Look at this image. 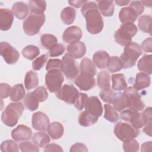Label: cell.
<instances>
[{
    "label": "cell",
    "mask_w": 152,
    "mask_h": 152,
    "mask_svg": "<svg viewBox=\"0 0 152 152\" xmlns=\"http://www.w3.org/2000/svg\"><path fill=\"white\" fill-rule=\"evenodd\" d=\"M86 21L87 31L92 34H97L103 28V20L98 10L97 5L93 1H87L81 9Z\"/></svg>",
    "instance_id": "1"
},
{
    "label": "cell",
    "mask_w": 152,
    "mask_h": 152,
    "mask_svg": "<svg viewBox=\"0 0 152 152\" xmlns=\"http://www.w3.org/2000/svg\"><path fill=\"white\" fill-rule=\"evenodd\" d=\"M141 54V48L137 43L131 42L126 45L123 53L119 57L122 68L128 69L134 66Z\"/></svg>",
    "instance_id": "2"
},
{
    "label": "cell",
    "mask_w": 152,
    "mask_h": 152,
    "mask_svg": "<svg viewBox=\"0 0 152 152\" xmlns=\"http://www.w3.org/2000/svg\"><path fill=\"white\" fill-rule=\"evenodd\" d=\"M24 110V105L21 102L10 103L2 113L1 120L2 122L8 126L13 127L17 124Z\"/></svg>",
    "instance_id": "3"
},
{
    "label": "cell",
    "mask_w": 152,
    "mask_h": 152,
    "mask_svg": "<svg viewBox=\"0 0 152 152\" xmlns=\"http://www.w3.org/2000/svg\"><path fill=\"white\" fill-rule=\"evenodd\" d=\"M48 97L46 89L43 87H38L34 91L28 92L23 100L24 106L30 111H34L39 107L40 102L45 101Z\"/></svg>",
    "instance_id": "4"
},
{
    "label": "cell",
    "mask_w": 152,
    "mask_h": 152,
    "mask_svg": "<svg viewBox=\"0 0 152 152\" xmlns=\"http://www.w3.org/2000/svg\"><path fill=\"white\" fill-rule=\"evenodd\" d=\"M137 31V27L134 24L124 23L115 31L114 34L115 40L119 45L125 46L131 42L132 37L136 34Z\"/></svg>",
    "instance_id": "5"
},
{
    "label": "cell",
    "mask_w": 152,
    "mask_h": 152,
    "mask_svg": "<svg viewBox=\"0 0 152 152\" xmlns=\"http://www.w3.org/2000/svg\"><path fill=\"white\" fill-rule=\"evenodd\" d=\"M45 22V14H30L24 21L23 28L24 33L28 36L37 34Z\"/></svg>",
    "instance_id": "6"
},
{
    "label": "cell",
    "mask_w": 152,
    "mask_h": 152,
    "mask_svg": "<svg viewBox=\"0 0 152 152\" xmlns=\"http://www.w3.org/2000/svg\"><path fill=\"white\" fill-rule=\"evenodd\" d=\"M61 71L69 80H75L79 74V67L75 58L69 53L64 55L61 61Z\"/></svg>",
    "instance_id": "7"
},
{
    "label": "cell",
    "mask_w": 152,
    "mask_h": 152,
    "mask_svg": "<svg viewBox=\"0 0 152 152\" xmlns=\"http://www.w3.org/2000/svg\"><path fill=\"white\" fill-rule=\"evenodd\" d=\"M113 132L116 137L122 141L135 138L140 134V130L133 127L131 125L119 121L114 127Z\"/></svg>",
    "instance_id": "8"
},
{
    "label": "cell",
    "mask_w": 152,
    "mask_h": 152,
    "mask_svg": "<svg viewBox=\"0 0 152 152\" xmlns=\"http://www.w3.org/2000/svg\"><path fill=\"white\" fill-rule=\"evenodd\" d=\"M64 81V75L59 69L48 71L45 75V86L50 93H56L62 86Z\"/></svg>",
    "instance_id": "9"
},
{
    "label": "cell",
    "mask_w": 152,
    "mask_h": 152,
    "mask_svg": "<svg viewBox=\"0 0 152 152\" xmlns=\"http://www.w3.org/2000/svg\"><path fill=\"white\" fill-rule=\"evenodd\" d=\"M79 94L78 90L73 86L64 84L56 92V97L68 104H74Z\"/></svg>",
    "instance_id": "10"
},
{
    "label": "cell",
    "mask_w": 152,
    "mask_h": 152,
    "mask_svg": "<svg viewBox=\"0 0 152 152\" xmlns=\"http://www.w3.org/2000/svg\"><path fill=\"white\" fill-rule=\"evenodd\" d=\"M128 100V108L138 112L142 111L145 107L144 103L141 100V96L133 87H127L124 90Z\"/></svg>",
    "instance_id": "11"
},
{
    "label": "cell",
    "mask_w": 152,
    "mask_h": 152,
    "mask_svg": "<svg viewBox=\"0 0 152 152\" xmlns=\"http://www.w3.org/2000/svg\"><path fill=\"white\" fill-rule=\"evenodd\" d=\"M0 54L5 62L10 65L15 64L20 57L18 50L6 42L0 43Z\"/></svg>",
    "instance_id": "12"
},
{
    "label": "cell",
    "mask_w": 152,
    "mask_h": 152,
    "mask_svg": "<svg viewBox=\"0 0 152 152\" xmlns=\"http://www.w3.org/2000/svg\"><path fill=\"white\" fill-rule=\"evenodd\" d=\"M151 119V107H147L143 112H136L131 118L129 122L131 125L136 129H140L144 126Z\"/></svg>",
    "instance_id": "13"
},
{
    "label": "cell",
    "mask_w": 152,
    "mask_h": 152,
    "mask_svg": "<svg viewBox=\"0 0 152 152\" xmlns=\"http://www.w3.org/2000/svg\"><path fill=\"white\" fill-rule=\"evenodd\" d=\"M74 83L81 90L88 91L96 86V80L94 76L80 73L75 79Z\"/></svg>",
    "instance_id": "14"
},
{
    "label": "cell",
    "mask_w": 152,
    "mask_h": 152,
    "mask_svg": "<svg viewBox=\"0 0 152 152\" xmlns=\"http://www.w3.org/2000/svg\"><path fill=\"white\" fill-rule=\"evenodd\" d=\"M49 122L48 116L42 112H35L32 115V126L36 130L45 131L49 124Z\"/></svg>",
    "instance_id": "15"
},
{
    "label": "cell",
    "mask_w": 152,
    "mask_h": 152,
    "mask_svg": "<svg viewBox=\"0 0 152 152\" xmlns=\"http://www.w3.org/2000/svg\"><path fill=\"white\" fill-rule=\"evenodd\" d=\"M84 108L85 110L98 118L102 115L103 112L102 103L97 96H91L88 97Z\"/></svg>",
    "instance_id": "16"
},
{
    "label": "cell",
    "mask_w": 152,
    "mask_h": 152,
    "mask_svg": "<svg viewBox=\"0 0 152 152\" xmlns=\"http://www.w3.org/2000/svg\"><path fill=\"white\" fill-rule=\"evenodd\" d=\"M82 30L77 26H72L65 30L62 34V39L64 42L71 43L79 41L82 37Z\"/></svg>",
    "instance_id": "17"
},
{
    "label": "cell",
    "mask_w": 152,
    "mask_h": 152,
    "mask_svg": "<svg viewBox=\"0 0 152 152\" xmlns=\"http://www.w3.org/2000/svg\"><path fill=\"white\" fill-rule=\"evenodd\" d=\"M32 135L31 129L24 125H19L11 132L12 138L16 141L28 140Z\"/></svg>",
    "instance_id": "18"
},
{
    "label": "cell",
    "mask_w": 152,
    "mask_h": 152,
    "mask_svg": "<svg viewBox=\"0 0 152 152\" xmlns=\"http://www.w3.org/2000/svg\"><path fill=\"white\" fill-rule=\"evenodd\" d=\"M14 20V13L8 9L0 10V29L2 31L8 30Z\"/></svg>",
    "instance_id": "19"
},
{
    "label": "cell",
    "mask_w": 152,
    "mask_h": 152,
    "mask_svg": "<svg viewBox=\"0 0 152 152\" xmlns=\"http://www.w3.org/2000/svg\"><path fill=\"white\" fill-rule=\"evenodd\" d=\"M67 51L75 59H79L84 56L86 53L85 44L80 41L69 43L66 47Z\"/></svg>",
    "instance_id": "20"
},
{
    "label": "cell",
    "mask_w": 152,
    "mask_h": 152,
    "mask_svg": "<svg viewBox=\"0 0 152 152\" xmlns=\"http://www.w3.org/2000/svg\"><path fill=\"white\" fill-rule=\"evenodd\" d=\"M137 17L138 15L130 7L122 8L119 13V18L122 24L127 23H133L136 21Z\"/></svg>",
    "instance_id": "21"
},
{
    "label": "cell",
    "mask_w": 152,
    "mask_h": 152,
    "mask_svg": "<svg viewBox=\"0 0 152 152\" xmlns=\"http://www.w3.org/2000/svg\"><path fill=\"white\" fill-rule=\"evenodd\" d=\"M48 134L53 140L61 138L64 132L63 125L58 122H53L49 124L46 128Z\"/></svg>",
    "instance_id": "22"
},
{
    "label": "cell",
    "mask_w": 152,
    "mask_h": 152,
    "mask_svg": "<svg viewBox=\"0 0 152 152\" xmlns=\"http://www.w3.org/2000/svg\"><path fill=\"white\" fill-rule=\"evenodd\" d=\"M14 15L19 20H24L29 12V8L27 5L23 2H17L12 7Z\"/></svg>",
    "instance_id": "23"
},
{
    "label": "cell",
    "mask_w": 152,
    "mask_h": 152,
    "mask_svg": "<svg viewBox=\"0 0 152 152\" xmlns=\"http://www.w3.org/2000/svg\"><path fill=\"white\" fill-rule=\"evenodd\" d=\"M150 77L147 74L140 72L137 74L135 81L134 84L133 88L137 90L148 87L150 85Z\"/></svg>",
    "instance_id": "24"
},
{
    "label": "cell",
    "mask_w": 152,
    "mask_h": 152,
    "mask_svg": "<svg viewBox=\"0 0 152 152\" xmlns=\"http://www.w3.org/2000/svg\"><path fill=\"white\" fill-rule=\"evenodd\" d=\"M137 67L138 69L147 74L151 75L152 73V60L151 55H144L138 62Z\"/></svg>",
    "instance_id": "25"
},
{
    "label": "cell",
    "mask_w": 152,
    "mask_h": 152,
    "mask_svg": "<svg viewBox=\"0 0 152 152\" xmlns=\"http://www.w3.org/2000/svg\"><path fill=\"white\" fill-rule=\"evenodd\" d=\"M98 117L84 110L81 112L78 116V121L80 125L85 127L94 125L98 121Z\"/></svg>",
    "instance_id": "26"
},
{
    "label": "cell",
    "mask_w": 152,
    "mask_h": 152,
    "mask_svg": "<svg viewBox=\"0 0 152 152\" xmlns=\"http://www.w3.org/2000/svg\"><path fill=\"white\" fill-rule=\"evenodd\" d=\"M109 55L104 50L97 51L93 56V61L94 65L99 69H104L106 67L107 61Z\"/></svg>",
    "instance_id": "27"
},
{
    "label": "cell",
    "mask_w": 152,
    "mask_h": 152,
    "mask_svg": "<svg viewBox=\"0 0 152 152\" xmlns=\"http://www.w3.org/2000/svg\"><path fill=\"white\" fill-rule=\"evenodd\" d=\"M112 86V88L115 91H123L127 88V83L125 78L122 74H115L111 76Z\"/></svg>",
    "instance_id": "28"
},
{
    "label": "cell",
    "mask_w": 152,
    "mask_h": 152,
    "mask_svg": "<svg viewBox=\"0 0 152 152\" xmlns=\"http://www.w3.org/2000/svg\"><path fill=\"white\" fill-rule=\"evenodd\" d=\"M97 8L104 17H110L114 12L115 5L112 1H97Z\"/></svg>",
    "instance_id": "29"
},
{
    "label": "cell",
    "mask_w": 152,
    "mask_h": 152,
    "mask_svg": "<svg viewBox=\"0 0 152 152\" xmlns=\"http://www.w3.org/2000/svg\"><path fill=\"white\" fill-rule=\"evenodd\" d=\"M26 91L22 84H17L11 87L10 91V99L11 101L17 102L22 100L25 97Z\"/></svg>",
    "instance_id": "30"
},
{
    "label": "cell",
    "mask_w": 152,
    "mask_h": 152,
    "mask_svg": "<svg viewBox=\"0 0 152 152\" xmlns=\"http://www.w3.org/2000/svg\"><path fill=\"white\" fill-rule=\"evenodd\" d=\"M80 72L82 74L95 75L96 74V68L94 64L87 58H83L80 63Z\"/></svg>",
    "instance_id": "31"
},
{
    "label": "cell",
    "mask_w": 152,
    "mask_h": 152,
    "mask_svg": "<svg viewBox=\"0 0 152 152\" xmlns=\"http://www.w3.org/2000/svg\"><path fill=\"white\" fill-rule=\"evenodd\" d=\"M76 11L71 7L64 8L61 12V19L66 25L72 24L75 18Z\"/></svg>",
    "instance_id": "32"
},
{
    "label": "cell",
    "mask_w": 152,
    "mask_h": 152,
    "mask_svg": "<svg viewBox=\"0 0 152 152\" xmlns=\"http://www.w3.org/2000/svg\"><path fill=\"white\" fill-rule=\"evenodd\" d=\"M113 107L116 111L121 112L128 107V100L125 93H119L112 103Z\"/></svg>",
    "instance_id": "33"
},
{
    "label": "cell",
    "mask_w": 152,
    "mask_h": 152,
    "mask_svg": "<svg viewBox=\"0 0 152 152\" xmlns=\"http://www.w3.org/2000/svg\"><path fill=\"white\" fill-rule=\"evenodd\" d=\"M39 84V78L36 72L33 71L27 72L24 78V85L27 90L36 87Z\"/></svg>",
    "instance_id": "34"
},
{
    "label": "cell",
    "mask_w": 152,
    "mask_h": 152,
    "mask_svg": "<svg viewBox=\"0 0 152 152\" xmlns=\"http://www.w3.org/2000/svg\"><path fill=\"white\" fill-rule=\"evenodd\" d=\"M28 7L31 14H43L46 8V2L45 1H28Z\"/></svg>",
    "instance_id": "35"
},
{
    "label": "cell",
    "mask_w": 152,
    "mask_h": 152,
    "mask_svg": "<svg viewBox=\"0 0 152 152\" xmlns=\"http://www.w3.org/2000/svg\"><path fill=\"white\" fill-rule=\"evenodd\" d=\"M32 140L39 147L43 148L50 142V139L46 132L41 131L35 132L32 137Z\"/></svg>",
    "instance_id": "36"
},
{
    "label": "cell",
    "mask_w": 152,
    "mask_h": 152,
    "mask_svg": "<svg viewBox=\"0 0 152 152\" xmlns=\"http://www.w3.org/2000/svg\"><path fill=\"white\" fill-rule=\"evenodd\" d=\"M97 83L98 87L102 90L110 88V78L109 74L106 71H100L97 75Z\"/></svg>",
    "instance_id": "37"
},
{
    "label": "cell",
    "mask_w": 152,
    "mask_h": 152,
    "mask_svg": "<svg viewBox=\"0 0 152 152\" xmlns=\"http://www.w3.org/2000/svg\"><path fill=\"white\" fill-rule=\"evenodd\" d=\"M152 18L150 15H143L138 18V28L143 32L151 33Z\"/></svg>",
    "instance_id": "38"
},
{
    "label": "cell",
    "mask_w": 152,
    "mask_h": 152,
    "mask_svg": "<svg viewBox=\"0 0 152 152\" xmlns=\"http://www.w3.org/2000/svg\"><path fill=\"white\" fill-rule=\"evenodd\" d=\"M40 53V50L39 48L36 46L30 45L26 46L22 50V55L23 56L28 59L33 60L36 58Z\"/></svg>",
    "instance_id": "39"
},
{
    "label": "cell",
    "mask_w": 152,
    "mask_h": 152,
    "mask_svg": "<svg viewBox=\"0 0 152 152\" xmlns=\"http://www.w3.org/2000/svg\"><path fill=\"white\" fill-rule=\"evenodd\" d=\"M106 67L107 70L111 73L121 71L122 68L119 58L116 56H112L109 57L107 61Z\"/></svg>",
    "instance_id": "40"
},
{
    "label": "cell",
    "mask_w": 152,
    "mask_h": 152,
    "mask_svg": "<svg viewBox=\"0 0 152 152\" xmlns=\"http://www.w3.org/2000/svg\"><path fill=\"white\" fill-rule=\"evenodd\" d=\"M104 118L111 122H115L118 120L119 115L118 113L115 111L114 108L109 104H106L104 106Z\"/></svg>",
    "instance_id": "41"
},
{
    "label": "cell",
    "mask_w": 152,
    "mask_h": 152,
    "mask_svg": "<svg viewBox=\"0 0 152 152\" xmlns=\"http://www.w3.org/2000/svg\"><path fill=\"white\" fill-rule=\"evenodd\" d=\"M41 45L46 49H49L53 45L58 43L57 38L50 34H44L40 37Z\"/></svg>",
    "instance_id": "42"
},
{
    "label": "cell",
    "mask_w": 152,
    "mask_h": 152,
    "mask_svg": "<svg viewBox=\"0 0 152 152\" xmlns=\"http://www.w3.org/2000/svg\"><path fill=\"white\" fill-rule=\"evenodd\" d=\"M18 144L13 140H8L3 141L1 145L2 152H17L19 150Z\"/></svg>",
    "instance_id": "43"
},
{
    "label": "cell",
    "mask_w": 152,
    "mask_h": 152,
    "mask_svg": "<svg viewBox=\"0 0 152 152\" xmlns=\"http://www.w3.org/2000/svg\"><path fill=\"white\" fill-rule=\"evenodd\" d=\"M122 147L124 151L136 152L139 150V143L134 138L123 141Z\"/></svg>",
    "instance_id": "44"
},
{
    "label": "cell",
    "mask_w": 152,
    "mask_h": 152,
    "mask_svg": "<svg viewBox=\"0 0 152 152\" xmlns=\"http://www.w3.org/2000/svg\"><path fill=\"white\" fill-rule=\"evenodd\" d=\"M99 95L100 98L104 102L109 103H112L115 98L116 97L118 93L114 91L113 90L110 88H108L101 91Z\"/></svg>",
    "instance_id": "45"
},
{
    "label": "cell",
    "mask_w": 152,
    "mask_h": 152,
    "mask_svg": "<svg viewBox=\"0 0 152 152\" xmlns=\"http://www.w3.org/2000/svg\"><path fill=\"white\" fill-rule=\"evenodd\" d=\"M65 46L61 43H56L50 47L49 49V56L50 57H56L61 55L65 52Z\"/></svg>",
    "instance_id": "46"
},
{
    "label": "cell",
    "mask_w": 152,
    "mask_h": 152,
    "mask_svg": "<svg viewBox=\"0 0 152 152\" xmlns=\"http://www.w3.org/2000/svg\"><path fill=\"white\" fill-rule=\"evenodd\" d=\"M20 149L23 152H38V146L30 141H23L19 145Z\"/></svg>",
    "instance_id": "47"
},
{
    "label": "cell",
    "mask_w": 152,
    "mask_h": 152,
    "mask_svg": "<svg viewBox=\"0 0 152 152\" xmlns=\"http://www.w3.org/2000/svg\"><path fill=\"white\" fill-rule=\"evenodd\" d=\"M48 56H49L48 53H45L37 58L32 62V68L35 71L40 70L45 64L48 59Z\"/></svg>",
    "instance_id": "48"
},
{
    "label": "cell",
    "mask_w": 152,
    "mask_h": 152,
    "mask_svg": "<svg viewBox=\"0 0 152 152\" xmlns=\"http://www.w3.org/2000/svg\"><path fill=\"white\" fill-rule=\"evenodd\" d=\"M88 96L86 94L83 93H79V94L75 100L74 106L78 110H81L84 107L86 102L87 100Z\"/></svg>",
    "instance_id": "49"
},
{
    "label": "cell",
    "mask_w": 152,
    "mask_h": 152,
    "mask_svg": "<svg viewBox=\"0 0 152 152\" xmlns=\"http://www.w3.org/2000/svg\"><path fill=\"white\" fill-rule=\"evenodd\" d=\"M61 61L59 59H50L46 66V71H49L54 69H59L61 68Z\"/></svg>",
    "instance_id": "50"
},
{
    "label": "cell",
    "mask_w": 152,
    "mask_h": 152,
    "mask_svg": "<svg viewBox=\"0 0 152 152\" xmlns=\"http://www.w3.org/2000/svg\"><path fill=\"white\" fill-rule=\"evenodd\" d=\"M11 87L7 83H1L0 84V97L1 99H5L7 98L10 94L11 91Z\"/></svg>",
    "instance_id": "51"
},
{
    "label": "cell",
    "mask_w": 152,
    "mask_h": 152,
    "mask_svg": "<svg viewBox=\"0 0 152 152\" xmlns=\"http://www.w3.org/2000/svg\"><path fill=\"white\" fill-rule=\"evenodd\" d=\"M129 7L132 8L138 15H140L144 10V7L141 1H133L131 2Z\"/></svg>",
    "instance_id": "52"
},
{
    "label": "cell",
    "mask_w": 152,
    "mask_h": 152,
    "mask_svg": "<svg viewBox=\"0 0 152 152\" xmlns=\"http://www.w3.org/2000/svg\"><path fill=\"white\" fill-rule=\"evenodd\" d=\"M138 111H136L135 110L131 109H128L126 110H123L121 112V118L126 122H129L130 119L132 117V116Z\"/></svg>",
    "instance_id": "53"
},
{
    "label": "cell",
    "mask_w": 152,
    "mask_h": 152,
    "mask_svg": "<svg viewBox=\"0 0 152 152\" xmlns=\"http://www.w3.org/2000/svg\"><path fill=\"white\" fill-rule=\"evenodd\" d=\"M141 47L145 52H152V39L151 37L145 39L141 43Z\"/></svg>",
    "instance_id": "54"
},
{
    "label": "cell",
    "mask_w": 152,
    "mask_h": 152,
    "mask_svg": "<svg viewBox=\"0 0 152 152\" xmlns=\"http://www.w3.org/2000/svg\"><path fill=\"white\" fill-rule=\"evenodd\" d=\"M88 149L87 147L82 143L77 142L73 144L69 150V151L74 152V151H87Z\"/></svg>",
    "instance_id": "55"
},
{
    "label": "cell",
    "mask_w": 152,
    "mask_h": 152,
    "mask_svg": "<svg viewBox=\"0 0 152 152\" xmlns=\"http://www.w3.org/2000/svg\"><path fill=\"white\" fill-rule=\"evenodd\" d=\"M44 151L45 152H52V151H63L62 148L61 147V146H59L58 144H47L45 148H44Z\"/></svg>",
    "instance_id": "56"
},
{
    "label": "cell",
    "mask_w": 152,
    "mask_h": 152,
    "mask_svg": "<svg viewBox=\"0 0 152 152\" xmlns=\"http://www.w3.org/2000/svg\"><path fill=\"white\" fill-rule=\"evenodd\" d=\"M151 147H152L151 141L145 142L141 145V151H151Z\"/></svg>",
    "instance_id": "57"
},
{
    "label": "cell",
    "mask_w": 152,
    "mask_h": 152,
    "mask_svg": "<svg viewBox=\"0 0 152 152\" xmlns=\"http://www.w3.org/2000/svg\"><path fill=\"white\" fill-rule=\"evenodd\" d=\"M143 131L148 136H151V119L145 125L143 129Z\"/></svg>",
    "instance_id": "58"
},
{
    "label": "cell",
    "mask_w": 152,
    "mask_h": 152,
    "mask_svg": "<svg viewBox=\"0 0 152 152\" xmlns=\"http://www.w3.org/2000/svg\"><path fill=\"white\" fill-rule=\"evenodd\" d=\"M87 1H69L68 3L69 5L74 6V7L76 8H80L81 5H83L84 3H86Z\"/></svg>",
    "instance_id": "59"
},
{
    "label": "cell",
    "mask_w": 152,
    "mask_h": 152,
    "mask_svg": "<svg viewBox=\"0 0 152 152\" xmlns=\"http://www.w3.org/2000/svg\"><path fill=\"white\" fill-rule=\"evenodd\" d=\"M115 2L119 6H124L128 5L130 1H115Z\"/></svg>",
    "instance_id": "60"
},
{
    "label": "cell",
    "mask_w": 152,
    "mask_h": 152,
    "mask_svg": "<svg viewBox=\"0 0 152 152\" xmlns=\"http://www.w3.org/2000/svg\"><path fill=\"white\" fill-rule=\"evenodd\" d=\"M141 3L142 4V5H145L147 7H151V4H152V1H141Z\"/></svg>",
    "instance_id": "61"
}]
</instances>
